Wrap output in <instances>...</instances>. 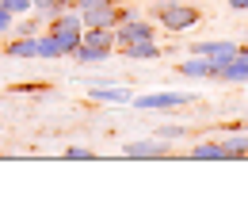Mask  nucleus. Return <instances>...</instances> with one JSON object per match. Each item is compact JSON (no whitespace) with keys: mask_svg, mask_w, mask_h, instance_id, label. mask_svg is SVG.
<instances>
[{"mask_svg":"<svg viewBox=\"0 0 248 222\" xmlns=\"http://www.w3.org/2000/svg\"><path fill=\"white\" fill-rule=\"evenodd\" d=\"M111 50H115V31H107V27H84L80 46L73 50V58L80 65H95V62H107Z\"/></svg>","mask_w":248,"mask_h":222,"instance_id":"f257e3e1","label":"nucleus"},{"mask_svg":"<svg viewBox=\"0 0 248 222\" xmlns=\"http://www.w3.org/2000/svg\"><path fill=\"white\" fill-rule=\"evenodd\" d=\"M153 16H156V23H160L164 31H191V27L202 19V12H199V8H191V4H176V0L156 4Z\"/></svg>","mask_w":248,"mask_h":222,"instance_id":"f03ea898","label":"nucleus"},{"mask_svg":"<svg viewBox=\"0 0 248 222\" xmlns=\"http://www.w3.org/2000/svg\"><path fill=\"white\" fill-rule=\"evenodd\" d=\"M184 103H191V92H149L134 100V107H141V111H168V107H184Z\"/></svg>","mask_w":248,"mask_h":222,"instance_id":"7ed1b4c3","label":"nucleus"},{"mask_svg":"<svg viewBox=\"0 0 248 222\" xmlns=\"http://www.w3.org/2000/svg\"><path fill=\"white\" fill-rule=\"evenodd\" d=\"M123 157H134V161H160V157H168V146H164V138L130 142V146H123Z\"/></svg>","mask_w":248,"mask_h":222,"instance_id":"20e7f679","label":"nucleus"},{"mask_svg":"<svg viewBox=\"0 0 248 222\" xmlns=\"http://www.w3.org/2000/svg\"><path fill=\"white\" fill-rule=\"evenodd\" d=\"M141 38H153V23L149 19H126V23H119L115 27V42L119 46H126V42H141Z\"/></svg>","mask_w":248,"mask_h":222,"instance_id":"39448f33","label":"nucleus"},{"mask_svg":"<svg viewBox=\"0 0 248 222\" xmlns=\"http://www.w3.org/2000/svg\"><path fill=\"white\" fill-rule=\"evenodd\" d=\"M195 54L210 58V65H225L237 58V42H195Z\"/></svg>","mask_w":248,"mask_h":222,"instance_id":"423d86ee","label":"nucleus"},{"mask_svg":"<svg viewBox=\"0 0 248 222\" xmlns=\"http://www.w3.org/2000/svg\"><path fill=\"white\" fill-rule=\"evenodd\" d=\"M123 58H130V62H156V58H160V46H156L153 38L126 42V46H123Z\"/></svg>","mask_w":248,"mask_h":222,"instance_id":"0eeeda50","label":"nucleus"},{"mask_svg":"<svg viewBox=\"0 0 248 222\" xmlns=\"http://www.w3.org/2000/svg\"><path fill=\"white\" fill-rule=\"evenodd\" d=\"M4 54L8 58H38V42H34V34H19L16 42L4 46Z\"/></svg>","mask_w":248,"mask_h":222,"instance_id":"6e6552de","label":"nucleus"},{"mask_svg":"<svg viewBox=\"0 0 248 222\" xmlns=\"http://www.w3.org/2000/svg\"><path fill=\"white\" fill-rule=\"evenodd\" d=\"M180 73H184V77H210V73H214V65H210V58L195 54V58L180 62Z\"/></svg>","mask_w":248,"mask_h":222,"instance_id":"1a4fd4ad","label":"nucleus"},{"mask_svg":"<svg viewBox=\"0 0 248 222\" xmlns=\"http://www.w3.org/2000/svg\"><path fill=\"white\" fill-rule=\"evenodd\" d=\"M221 154H225V161L248 157V134H229V138L221 142Z\"/></svg>","mask_w":248,"mask_h":222,"instance_id":"9d476101","label":"nucleus"},{"mask_svg":"<svg viewBox=\"0 0 248 222\" xmlns=\"http://www.w3.org/2000/svg\"><path fill=\"white\" fill-rule=\"evenodd\" d=\"M34 42H38V58H65L62 54V42H58V34H34Z\"/></svg>","mask_w":248,"mask_h":222,"instance_id":"9b49d317","label":"nucleus"},{"mask_svg":"<svg viewBox=\"0 0 248 222\" xmlns=\"http://www.w3.org/2000/svg\"><path fill=\"white\" fill-rule=\"evenodd\" d=\"M191 157L195 161H225V154H221V142H199L191 150Z\"/></svg>","mask_w":248,"mask_h":222,"instance_id":"f8f14e48","label":"nucleus"},{"mask_svg":"<svg viewBox=\"0 0 248 222\" xmlns=\"http://www.w3.org/2000/svg\"><path fill=\"white\" fill-rule=\"evenodd\" d=\"M92 100H103V103H130V92H126V88H92Z\"/></svg>","mask_w":248,"mask_h":222,"instance_id":"ddd939ff","label":"nucleus"},{"mask_svg":"<svg viewBox=\"0 0 248 222\" xmlns=\"http://www.w3.org/2000/svg\"><path fill=\"white\" fill-rule=\"evenodd\" d=\"M0 4H4V8L12 12V16H27V12H34V4H31V0H0Z\"/></svg>","mask_w":248,"mask_h":222,"instance_id":"4468645a","label":"nucleus"},{"mask_svg":"<svg viewBox=\"0 0 248 222\" xmlns=\"http://www.w3.org/2000/svg\"><path fill=\"white\" fill-rule=\"evenodd\" d=\"M65 157H69V161H92L95 154H92V150H84V146H69V150H65Z\"/></svg>","mask_w":248,"mask_h":222,"instance_id":"2eb2a0df","label":"nucleus"},{"mask_svg":"<svg viewBox=\"0 0 248 222\" xmlns=\"http://www.w3.org/2000/svg\"><path fill=\"white\" fill-rule=\"evenodd\" d=\"M38 23H42V16H27L16 31H19V34H38Z\"/></svg>","mask_w":248,"mask_h":222,"instance_id":"dca6fc26","label":"nucleus"},{"mask_svg":"<svg viewBox=\"0 0 248 222\" xmlns=\"http://www.w3.org/2000/svg\"><path fill=\"white\" fill-rule=\"evenodd\" d=\"M184 134H187L184 127H160V130H156V138H164V142H172V138H184Z\"/></svg>","mask_w":248,"mask_h":222,"instance_id":"f3484780","label":"nucleus"},{"mask_svg":"<svg viewBox=\"0 0 248 222\" xmlns=\"http://www.w3.org/2000/svg\"><path fill=\"white\" fill-rule=\"evenodd\" d=\"M103 4H115V0H77V12H88V8H103Z\"/></svg>","mask_w":248,"mask_h":222,"instance_id":"a211bd4d","label":"nucleus"},{"mask_svg":"<svg viewBox=\"0 0 248 222\" xmlns=\"http://www.w3.org/2000/svg\"><path fill=\"white\" fill-rule=\"evenodd\" d=\"M8 31H12V12L0 4V34H8Z\"/></svg>","mask_w":248,"mask_h":222,"instance_id":"6ab92c4d","label":"nucleus"},{"mask_svg":"<svg viewBox=\"0 0 248 222\" xmlns=\"http://www.w3.org/2000/svg\"><path fill=\"white\" fill-rule=\"evenodd\" d=\"M229 8L233 12H248V0H229Z\"/></svg>","mask_w":248,"mask_h":222,"instance_id":"aec40b11","label":"nucleus"},{"mask_svg":"<svg viewBox=\"0 0 248 222\" xmlns=\"http://www.w3.org/2000/svg\"><path fill=\"white\" fill-rule=\"evenodd\" d=\"M237 58H241V62H248V46H237Z\"/></svg>","mask_w":248,"mask_h":222,"instance_id":"412c9836","label":"nucleus"},{"mask_svg":"<svg viewBox=\"0 0 248 222\" xmlns=\"http://www.w3.org/2000/svg\"><path fill=\"white\" fill-rule=\"evenodd\" d=\"M58 4H62V8H77V0H58Z\"/></svg>","mask_w":248,"mask_h":222,"instance_id":"4be33fe9","label":"nucleus"}]
</instances>
